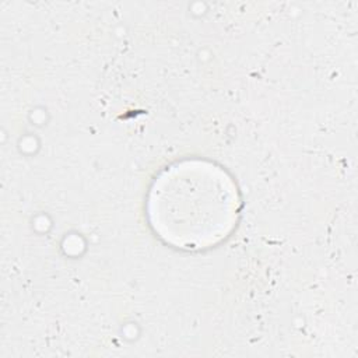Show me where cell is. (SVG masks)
Returning <instances> with one entry per match:
<instances>
[{
    "label": "cell",
    "instance_id": "cell-1",
    "mask_svg": "<svg viewBox=\"0 0 358 358\" xmlns=\"http://www.w3.org/2000/svg\"><path fill=\"white\" fill-rule=\"evenodd\" d=\"M241 213L236 183L220 165L183 159L164 168L147 197V217L165 243L203 250L225 241Z\"/></svg>",
    "mask_w": 358,
    "mask_h": 358
}]
</instances>
